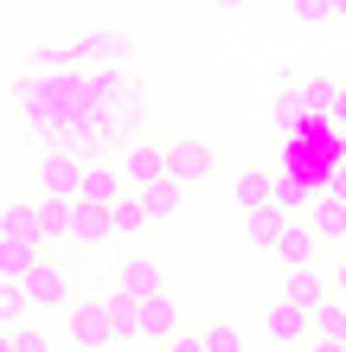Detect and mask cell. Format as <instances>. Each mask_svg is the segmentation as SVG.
Here are the masks:
<instances>
[{"mask_svg": "<svg viewBox=\"0 0 346 352\" xmlns=\"http://www.w3.org/2000/svg\"><path fill=\"white\" fill-rule=\"evenodd\" d=\"M19 295H26V307H32L39 320H45V314H65V307H71V276L52 256H32V269L19 276Z\"/></svg>", "mask_w": 346, "mask_h": 352, "instance_id": "6da1fadb", "label": "cell"}, {"mask_svg": "<svg viewBox=\"0 0 346 352\" xmlns=\"http://www.w3.org/2000/svg\"><path fill=\"white\" fill-rule=\"evenodd\" d=\"M65 340H71L77 352L116 346V327H109V307H103V295H84V301L71 295V307H65Z\"/></svg>", "mask_w": 346, "mask_h": 352, "instance_id": "7a4b0ae2", "label": "cell"}, {"mask_svg": "<svg viewBox=\"0 0 346 352\" xmlns=\"http://www.w3.org/2000/svg\"><path fill=\"white\" fill-rule=\"evenodd\" d=\"M212 167H218L212 141H199V135H173V141H167V179L199 186V179H212Z\"/></svg>", "mask_w": 346, "mask_h": 352, "instance_id": "3957f363", "label": "cell"}, {"mask_svg": "<svg viewBox=\"0 0 346 352\" xmlns=\"http://www.w3.org/2000/svg\"><path fill=\"white\" fill-rule=\"evenodd\" d=\"M65 243H77V250H103V243H116V224H109V205H90V199H71V231Z\"/></svg>", "mask_w": 346, "mask_h": 352, "instance_id": "277c9868", "label": "cell"}, {"mask_svg": "<svg viewBox=\"0 0 346 352\" xmlns=\"http://www.w3.org/2000/svg\"><path fill=\"white\" fill-rule=\"evenodd\" d=\"M116 288H129V295H154V288H167V263H160L154 250H122Z\"/></svg>", "mask_w": 346, "mask_h": 352, "instance_id": "5b68a950", "label": "cell"}, {"mask_svg": "<svg viewBox=\"0 0 346 352\" xmlns=\"http://www.w3.org/2000/svg\"><path fill=\"white\" fill-rule=\"evenodd\" d=\"M276 263L282 269H314V256H321V237L308 231V218H282V231H276Z\"/></svg>", "mask_w": 346, "mask_h": 352, "instance_id": "8992f818", "label": "cell"}, {"mask_svg": "<svg viewBox=\"0 0 346 352\" xmlns=\"http://www.w3.org/2000/svg\"><path fill=\"white\" fill-rule=\"evenodd\" d=\"M263 333H270L276 346H308V307L289 301V295H276L270 307H263Z\"/></svg>", "mask_w": 346, "mask_h": 352, "instance_id": "52a82bcc", "label": "cell"}, {"mask_svg": "<svg viewBox=\"0 0 346 352\" xmlns=\"http://www.w3.org/2000/svg\"><path fill=\"white\" fill-rule=\"evenodd\" d=\"M116 167H122V179H129V186H154L160 173H167V141H129Z\"/></svg>", "mask_w": 346, "mask_h": 352, "instance_id": "ba28073f", "label": "cell"}, {"mask_svg": "<svg viewBox=\"0 0 346 352\" xmlns=\"http://www.w3.org/2000/svg\"><path fill=\"white\" fill-rule=\"evenodd\" d=\"M109 224H116V243H141L154 231V212H148V199H141V186H129V192L109 205Z\"/></svg>", "mask_w": 346, "mask_h": 352, "instance_id": "9c48e42d", "label": "cell"}, {"mask_svg": "<svg viewBox=\"0 0 346 352\" xmlns=\"http://www.w3.org/2000/svg\"><path fill=\"white\" fill-rule=\"evenodd\" d=\"M122 192H129L122 167H109V160H84V179H77V192H71V199H90V205H116Z\"/></svg>", "mask_w": 346, "mask_h": 352, "instance_id": "30bf717a", "label": "cell"}, {"mask_svg": "<svg viewBox=\"0 0 346 352\" xmlns=\"http://www.w3.org/2000/svg\"><path fill=\"white\" fill-rule=\"evenodd\" d=\"M308 231H314L321 243H346V199H340V192L321 186V192L308 199Z\"/></svg>", "mask_w": 346, "mask_h": 352, "instance_id": "8fae6325", "label": "cell"}, {"mask_svg": "<svg viewBox=\"0 0 346 352\" xmlns=\"http://www.w3.org/2000/svg\"><path fill=\"white\" fill-rule=\"evenodd\" d=\"M173 333H180V301H173V288L141 295V340H173Z\"/></svg>", "mask_w": 346, "mask_h": 352, "instance_id": "7c38bea8", "label": "cell"}, {"mask_svg": "<svg viewBox=\"0 0 346 352\" xmlns=\"http://www.w3.org/2000/svg\"><path fill=\"white\" fill-rule=\"evenodd\" d=\"M77 179H84V160L77 154H65V148L39 154V192H77Z\"/></svg>", "mask_w": 346, "mask_h": 352, "instance_id": "4fadbf2b", "label": "cell"}, {"mask_svg": "<svg viewBox=\"0 0 346 352\" xmlns=\"http://www.w3.org/2000/svg\"><path fill=\"white\" fill-rule=\"evenodd\" d=\"M32 218H39V243H65V231H71V192H39L32 199Z\"/></svg>", "mask_w": 346, "mask_h": 352, "instance_id": "5bb4252c", "label": "cell"}, {"mask_svg": "<svg viewBox=\"0 0 346 352\" xmlns=\"http://www.w3.org/2000/svg\"><path fill=\"white\" fill-rule=\"evenodd\" d=\"M308 340L314 346H346V307H340V295H327L308 314Z\"/></svg>", "mask_w": 346, "mask_h": 352, "instance_id": "9a60e30c", "label": "cell"}, {"mask_svg": "<svg viewBox=\"0 0 346 352\" xmlns=\"http://www.w3.org/2000/svg\"><path fill=\"white\" fill-rule=\"evenodd\" d=\"M103 307H109L116 340H141V295H129V288H109V295H103Z\"/></svg>", "mask_w": 346, "mask_h": 352, "instance_id": "2e32d148", "label": "cell"}, {"mask_svg": "<svg viewBox=\"0 0 346 352\" xmlns=\"http://www.w3.org/2000/svg\"><path fill=\"white\" fill-rule=\"evenodd\" d=\"M32 256H45V243H26V237H7V231H0V282H19L32 269Z\"/></svg>", "mask_w": 346, "mask_h": 352, "instance_id": "e0dca14e", "label": "cell"}, {"mask_svg": "<svg viewBox=\"0 0 346 352\" xmlns=\"http://www.w3.org/2000/svg\"><path fill=\"white\" fill-rule=\"evenodd\" d=\"M282 295H289V301H301V307L314 314V307L327 301V276H321V269H289V282H282Z\"/></svg>", "mask_w": 346, "mask_h": 352, "instance_id": "ac0fdd59", "label": "cell"}, {"mask_svg": "<svg viewBox=\"0 0 346 352\" xmlns=\"http://www.w3.org/2000/svg\"><path fill=\"white\" fill-rule=\"evenodd\" d=\"M282 218H289V212H282L276 199H270V205H250V212H244V237L270 250V243H276V231H282Z\"/></svg>", "mask_w": 346, "mask_h": 352, "instance_id": "d6986e66", "label": "cell"}, {"mask_svg": "<svg viewBox=\"0 0 346 352\" xmlns=\"http://www.w3.org/2000/svg\"><path fill=\"white\" fill-rule=\"evenodd\" d=\"M141 199H148V212H154V224H167V218L180 212V199H186V186H180V179H167V173H160L154 186H141Z\"/></svg>", "mask_w": 346, "mask_h": 352, "instance_id": "ffe728a7", "label": "cell"}, {"mask_svg": "<svg viewBox=\"0 0 346 352\" xmlns=\"http://www.w3.org/2000/svg\"><path fill=\"white\" fill-rule=\"evenodd\" d=\"M231 199L244 205V212H250V205H270V179H263L257 167H244V173L231 179Z\"/></svg>", "mask_w": 346, "mask_h": 352, "instance_id": "44dd1931", "label": "cell"}, {"mask_svg": "<svg viewBox=\"0 0 346 352\" xmlns=\"http://www.w3.org/2000/svg\"><path fill=\"white\" fill-rule=\"evenodd\" d=\"M327 84H334V77H314V84H301V90H295L301 122H327Z\"/></svg>", "mask_w": 346, "mask_h": 352, "instance_id": "7402d4cb", "label": "cell"}, {"mask_svg": "<svg viewBox=\"0 0 346 352\" xmlns=\"http://www.w3.org/2000/svg\"><path fill=\"white\" fill-rule=\"evenodd\" d=\"M0 231H7V237H26V243H39V218H32V199H26V205H7V212H0Z\"/></svg>", "mask_w": 346, "mask_h": 352, "instance_id": "603a6c76", "label": "cell"}, {"mask_svg": "<svg viewBox=\"0 0 346 352\" xmlns=\"http://www.w3.org/2000/svg\"><path fill=\"white\" fill-rule=\"evenodd\" d=\"M7 340H13V352H45V346H52L45 327H39V314H26L19 327H7Z\"/></svg>", "mask_w": 346, "mask_h": 352, "instance_id": "cb8c5ba5", "label": "cell"}, {"mask_svg": "<svg viewBox=\"0 0 346 352\" xmlns=\"http://www.w3.org/2000/svg\"><path fill=\"white\" fill-rule=\"evenodd\" d=\"M32 307H26V295H19V282H0V327H19Z\"/></svg>", "mask_w": 346, "mask_h": 352, "instance_id": "d4e9b609", "label": "cell"}, {"mask_svg": "<svg viewBox=\"0 0 346 352\" xmlns=\"http://www.w3.org/2000/svg\"><path fill=\"white\" fill-rule=\"evenodd\" d=\"M270 199H276V205H282V212H289V218H295V212H308V199H314V192H301V186H295V179H270Z\"/></svg>", "mask_w": 346, "mask_h": 352, "instance_id": "484cf974", "label": "cell"}, {"mask_svg": "<svg viewBox=\"0 0 346 352\" xmlns=\"http://www.w3.org/2000/svg\"><path fill=\"white\" fill-rule=\"evenodd\" d=\"M199 346H212V352H244V333L231 320H218V327H206V333H199Z\"/></svg>", "mask_w": 346, "mask_h": 352, "instance_id": "4316f807", "label": "cell"}, {"mask_svg": "<svg viewBox=\"0 0 346 352\" xmlns=\"http://www.w3.org/2000/svg\"><path fill=\"white\" fill-rule=\"evenodd\" d=\"M327 129H346V77L327 84Z\"/></svg>", "mask_w": 346, "mask_h": 352, "instance_id": "83f0119b", "label": "cell"}, {"mask_svg": "<svg viewBox=\"0 0 346 352\" xmlns=\"http://www.w3.org/2000/svg\"><path fill=\"white\" fill-rule=\"evenodd\" d=\"M289 13H295V26H321L327 19V0H289Z\"/></svg>", "mask_w": 346, "mask_h": 352, "instance_id": "f1b7e54d", "label": "cell"}, {"mask_svg": "<svg viewBox=\"0 0 346 352\" xmlns=\"http://www.w3.org/2000/svg\"><path fill=\"white\" fill-rule=\"evenodd\" d=\"M327 288H334V295H346V250L327 263Z\"/></svg>", "mask_w": 346, "mask_h": 352, "instance_id": "f546056e", "label": "cell"}, {"mask_svg": "<svg viewBox=\"0 0 346 352\" xmlns=\"http://www.w3.org/2000/svg\"><path fill=\"white\" fill-rule=\"evenodd\" d=\"M276 116H282V129H301V102H295V96H282Z\"/></svg>", "mask_w": 346, "mask_h": 352, "instance_id": "4dcf8cb0", "label": "cell"}, {"mask_svg": "<svg viewBox=\"0 0 346 352\" xmlns=\"http://www.w3.org/2000/svg\"><path fill=\"white\" fill-rule=\"evenodd\" d=\"M327 192H340V199H346V154L334 160V173H327Z\"/></svg>", "mask_w": 346, "mask_h": 352, "instance_id": "1f68e13d", "label": "cell"}, {"mask_svg": "<svg viewBox=\"0 0 346 352\" xmlns=\"http://www.w3.org/2000/svg\"><path fill=\"white\" fill-rule=\"evenodd\" d=\"M327 19H346V0H327Z\"/></svg>", "mask_w": 346, "mask_h": 352, "instance_id": "d6a6232c", "label": "cell"}, {"mask_svg": "<svg viewBox=\"0 0 346 352\" xmlns=\"http://www.w3.org/2000/svg\"><path fill=\"white\" fill-rule=\"evenodd\" d=\"M218 7H263V0H218Z\"/></svg>", "mask_w": 346, "mask_h": 352, "instance_id": "836d02e7", "label": "cell"}, {"mask_svg": "<svg viewBox=\"0 0 346 352\" xmlns=\"http://www.w3.org/2000/svg\"><path fill=\"white\" fill-rule=\"evenodd\" d=\"M334 141H340V154H346V129H334Z\"/></svg>", "mask_w": 346, "mask_h": 352, "instance_id": "e575fe53", "label": "cell"}, {"mask_svg": "<svg viewBox=\"0 0 346 352\" xmlns=\"http://www.w3.org/2000/svg\"><path fill=\"white\" fill-rule=\"evenodd\" d=\"M340 307H346V295H340Z\"/></svg>", "mask_w": 346, "mask_h": 352, "instance_id": "d590c367", "label": "cell"}, {"mask_svg": "<svg viewBox=\"0 0 346 352\" xmlns=\"http://www.w3.org/2000/svg\"><path fill=\"white\" fill-rule=\"evenodd\" d=\"M0 7H7V0H0Z\"/></svg>", "mask_w": 346, "mask_h": 352, "instance_id": "8d00e7d4", "label": "cell"}]
</instances>
